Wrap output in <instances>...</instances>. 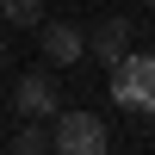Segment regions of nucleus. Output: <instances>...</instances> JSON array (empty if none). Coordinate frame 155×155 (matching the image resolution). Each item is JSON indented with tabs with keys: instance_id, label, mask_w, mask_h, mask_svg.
Masks as SVG:
<instances>
[{
	"instance_id": "3",
	"label": "nucleus",
	"mask_w": 155,
	"mask_h": 155,
	"mask_svg": "<svg viewBox=\"0 0 155 155\" xmlns=\"http://www.w3.org/2000/svg\"><path fill=\"white\" fill-rule=\"evenodd\" d=\"M56 99H62V87H56V74H50V68L19 74V87H12V106H19V118H56Z\"/></svg>"
},
{
	"instance_id": "2",
	"label": "nucleus",
	"mask_w": 155,
	"mask_h": 155,
	"mask_svg": "<svg viewBox=\"0 0 155 155\" xmlns=\"http://www.w3.org/2000/svg\"><path fill=\"white\" fill-rule=\"evenodd\" d=\"M106 118H93V112H62L56 118V137H50V149L56 155H106Z\"/></svg>"
},
{
	"instance_id": "4",
	"label": "nucleus",
	"mask_w": 155,
	"mask_h": 155,
	"mask_svg": "<svg viewBox=\"0 0 155 155\" xmlns=\"http://www.w3.org/2000/svg\"><path fill=\"white\" fill-rule=\"evenodd\" d=\"M37 37H44V56L56 62V68H68V62L87 56V37L74 31V25H62V19H44V25H37Z\"/></svg>"
},
{
	"instance_id": "7",
	"label": "nucleus",
	"mask_w": 155,
	"mask_h": 155,
	"mask_svg": "<svg viewBox=\"0 0 155 155\" xmlns=\"http://www.w3.org/2000/svg\"><path fill=\"white\" fill-rule=\"evenodd\" d=\"M50 137H44V118H25V130L12 137V155H44Z\"/></svg>"
},
{
	"instance_id": "1",
	"label": "nucleus",
	"mask_w": 155,
	"mask_h": 155,
	"mask_svg": "<svg viewBox=\"0 0 155 155\" xmlns=\"http://www.w3.org/2000/svg\"><path fill=\"white\" fill-rule=\"evenodd\" d=\"M112 99L124 112H155V56H124L112 68Z\"/></svg>"
},
{
	"instance_id": "6",
	"label": "nucleus",
	"mask_w": 155,
	"mask_h": 155,
	"mask_svg": "<svg viewBox=\"0 0 155 155\" xmlns=\"http://www.w3.org/2000/svg\"><path fill=\"white\" fill-rule=\"evenodd\" d=\"M0 19L19 25V31H37L44 25V0H0Z\"/></svg>"
},
{
	"instance_id": "5",
	"label": "nucleus",
	"mask_w": 155,
	"mask_h": 155,
	"mask_svg": "<svg viewBox=\"0 0 155 155\" xmlns=\"http://www.w3.org/2000/svg\"><path fill=\"white\" fill-rule=\"evenodd\" d=\"M124 56H130V19H106L93 31V62L99 68H118Z\"/></svg>"
},
{
	"instance_id": "8",
	"label": "nucleus",
	"mask_w": 155,
	"mask_h": 155,
	"mask_svg": "<svg viewBox=\"0 0 155 155\" xmlns=\"http://www.w3.org/2000/svg\"><path fill=\"white\" fill-rule=\"evenodd\" d=\"M143 6H155V0H143Z\"/></svg>"
}]
</instances>
